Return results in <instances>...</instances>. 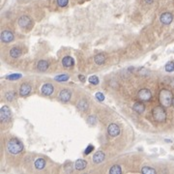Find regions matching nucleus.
I'll return each instance as SVG.
<instances>
[{
	"label": "nucleus",
	"mask_w": 174,
	"mask_h": 174,
	"mask_svg": "<svg viewBox=\"0 0 174 174\" xmlns=\"http://www.w3.org/2000/svg\"><path fill=\"white\" fill-rule=\"evenodd\" d=\"M173 102L172 92L168 89H161L160 92V102L164 107H170Z\"/></svg>",
	"instance_id": "nucleus-1"
},
{
	"label": "nucleus",
	"mask_w": 174,
	"mask_h": 174,
	"mask_svg": "<svg viewBox=\"0 0 174 174\" xmlns=\"http://www.w3.org/2000/svg\"><path fill=\"white\" fill-rule=\"evenodd\" d=\"M7 149L11 154L17 155L23 151V144L17 138H12L7 142Z\"/></svg>",
	"instance_id": "nucleus-2"
},
{
	"label": "nucleus",
	"mask_w": 174,
	"mask_h": 174,
	"mask_svg": "<svg viewBox=\"0 0 174 174\" xmlns=\"http://www.w3.org/2000/svg\"><path fill=\"white\" fill-rule=\"evenodd\" d=\"M153 117L158 122H164L166 119V112L163 107H156L153 109Z\"/></svg>",
	"instance_id": "nucleus-3"
},
{
	"label": "nucleus",
	"mask_w": 174,
	"mask_h": 174,
	"mask_svg": "<svg viewBox=\"0 0 174 174\" xmlns=\"http://www.w3.org/2000/svg\"><path fill=\"white\" fill-rule=\"evenodd\" d=\"M11 115L12 113L10 108L7 105H3L1 107V110H0V118H1L2 122H7V121L10 120Z\"/></svg>",
	"instance_id": "nucleus-4"
},
{
	"label": "nucleus",
	"mask_w": 174,
	"mask_h": 174,
	"mask_svg": "<svg viewBox=\"0 0 174 174\" xmlns=\"http://www.w3.org/2000/svg\"><path fill=\"white\" fill-rule=\"evenodd\" d=\"M18 25L22 28H28L32 25V20L28 17V15H22L18 18Z\"/></svg>",
	"instance_id": "nucleus-5"
},
{
	"label": "nucleus",
	"mask_w": 174,
	"mask_h": 174,
	"mask_svg": "<svg viewBox=\"0 0 174 174\" xmlns=\"http://www.w3.org/2000/svg\"><path fill=\"white\" fill-rule=\"evenodd\" d=\"M138 98L141 101H150L152 98V93L149 89L143 88L138 92Z\"/></svg>",
	"instance_id": "nucleus-6"
},
{
	"label": "nucleus",
	"mask_w": 174,
	"mask_h": 174,
	"mask_svg": "<svg viewBox=\"0 0 174 174\" xmlns=\"http://www.w3.org/2000/svg\"><path fill=\"white\" fill-rule=\"evenodd\" d=\"M14 40V34L9 30H4L1 33V41L3 43H10Z\"/></svg>",
	"instance_id": "nucleus-7"
},
{
	"label": "nucleus",
	"mask_w": 174,
	"mask_h": 174,
	"mask_svg": "<svg viewBox=\"0 0 174 174\" xmlns=\"http://www.w3.org/2000/svg\"><path fill=\"white\" fill-rule=\"evenodd\" d=\"M161 22L163 24H166V25H168L172 22V20H173V15L172 14L168 13V12H166V13H163L161 15Z\"/></svg>",
	"instance_id": "nucleus-8"
},
{
	"label": "nucleus",
	"mask_w": 174,
	"mask_h": 174,
	"mask_svg": "<svg viewBox=\"0 0 174 174\" xmlns=\"http://www.w3.org/2000/svg\"><path fill=\"white\" fill-rule=\"evenodd\" d=\"M107 133H108V135L111 136H117L120 133L119 126L116 125V124H110L107 128Z\"/></svg>",
	"instance_id": "nucleus-9"
},
{
	"label": "nucleus",
	"mask_w": 174,
	"mask_h": 174,
	"mask_svg": "<svg viewBox=\"0 0 174 174\" xmlns=\"http://www.w3.org/2000/svg\"><path fill=\"white\" fill-rule=\"evenodd\" d=\"M54 91V88L51 83H46L42 86V93L46 96H51Z\"/></svg>",
	"instance_id": "nucleus-10"
},
{
	"label": "nucleus",
	"mask_w": 174,
	"mask_h": 174,
	"mask_svg": "<svg viewBox=\"0 0 174 174\" xmlns=\"http://www.w3.org/2000/svg\"><path fill=\"white\" fill-rule=\"evenodd\" d=\"M59 97H60V100L63 102H69L71 100V97H72V93H71L68 89H64L62 90L59 94Z\"/></svg>",
	"instance_id": "nucleus-11"
},
{
	"label": "nucleus",
	"mask_w": 174,
	"mask_h": 174,
	"mask_svg": "<svg viewBox=\"0 0 174 174\" xmlns=\"http://www.w3.org/2000/svg\"><path fill=\"white\" fill-rule=\"evenodd\" d=\"M31 86L28 84V83H23L22 85L20 86V95L21 97H25V96L29 95V93L31 92Z\"/></svg>",
	"instance_id": "nucleus-12"
},
{
	"label": "nucleus",
	"mask_w": 174,
	"mask_h": 174,
	"mask_svg": "<svg viewBox=\"0 0 174 174\" xmlns=\"http://www.w3.org/2000/svg\"><path fill=\"white\" fill-rule=\"evenodd\" d=\"M104 160H105V154L102 151H98L97 153H95L94 157H93V161L95 163H101L102 161H104Z\"/></svg>",
	"instance_id": "nucleus-13"
},
{
	"label": "nucleus",
	"mask_w": 174,
	"mask_h": 174,
	"mask_svg": "<svg viewBox=\"0 0 174 174\" xmlns=\"http://www.w3.org/2000/svg\"><path fill=\"white\" fill-rule=\"evenodd\" d=\"M133 109L135 111V112H138V113H143L144 112V110H145V105L142 104V102H135V105H133Z\"/></svg>",
	"instance_id": "nucleus-14"
},
{
	"label": "nucleus",
	"mask_w": 174,
	"mask_h": 174,
	"mask_svg": "<svg viewBox=\"0 0 174 174\" xmlns=\"http://www.w3.org/2000/svg\"><path fill=\"white\" fill-rule=\"evenodd\" d=\"M62 65L66 68H70L74 65V59L71 56H65L62 60Z\"/></svg>",
	"instance_id": "nucleus-15"
},
{
	"label": "nucleus",
	"mask_w": 174,
	"mask_h": 174,
	"mask_svg": "<svg viewBox=\"0 0 174 174\" xmlns=\"http://www.w3.org/2000/svg\"><path fill=\"white\" fill-rule=\"evenodd\" d=\"M37 68H38L39 71L41 72H46L48 68V63L45 60H41L38 62V65H37Z\"/></svg>",
	"instance_id": "nucleus-16"
},
{
	"label": "nucleus",
	"mask_w": 174,
	"mask_h": 174,
	"mask_svg": "<svg viewBox=\"0 0 174 174\" xmlns=\"http://www.w3.org/2000/svg\"><path fill=\"white\" fill-rule=\"evenodd\" d=\"M87 166V163L84 160H77L76 161V163H74V167L77 169V170H82L84 169Z\"/></svg>",
	"instance_id": "nucleus-17"
},
{
	"label": "nucleus",
	"mask_w": 174,
	"mask_h": 174,
	"mask_svg": "<svg viewBox=\"0 0 174 174\" xmlns=\"http://www.w3.org/2000/svg\"><path fill=\"white\" fill-rule=\"evenodd\" d=\"M34 166L37 169H43L44 167L46 166V161L42 159V158H39V159H37L35 161V163H34Z\"/></svg>",
	"instance_id": "nucleus-18"
},
{
	"label": "nucleus",
	"mask_w": 174,
	"mask_h": 174,
	"mask_svg": "<svg viewBox=\"0 0 174 174\" xmlns=\"http://www.w3.org/2000/svg\"><path fill=\"white\" fill-rule=\"evenodd\" d=\"M10 55L13 58H18L21 55V51L20 48H13L10 51Z\"/></svg>",
	"instance_id": "nucleus-19"
},
{
	"label": "nucleus",
	"mask_w": 174,
	"mask_h": 174,
	"mask_svg": "<svg viewBox=\"0 0 174 174\" xmlns=\"http://www.w3.org/2000/svg\"><path fill=\"white\" fill-rule=\"evenodd\" d=\"M94 60H95V63L98 64V65H102V63H105V56L102 53L100 54H97L96 56L94 57Z\"/></svg>",
	"instance_id": "nucleus-20"
},
{
	"label": "nucleus",
	"mask_w": 174,
	"mask_h": 174,
	"mask_svg": "<svg viewBox=\"0 0 174 174\" xmlns=\"http://www.w3.org/2000/svg\"><path fill=\"white\" fill-rule=\"evenodd\" d=\"M109 173L110 174H121L122 173V169H121V167L119 166H113L109 169Z\"/></svg>",
	"instance_id": "nucleus-21"
},
{
	"label": "nucleus",
	"mask_w": 174,
	"mask_h": 174,
	"mask_svg": "<svg viewBox=\"0 0 174 174\" xmlns=\"http://www.w3.org/2000/svg\"><path fill=\"white\" fill-rule=\"evenodd\" d=\"M77 107L79 108L80 110H82V111H84L87 109V107H88V105H87V102L84 101V100H81L80 101L79 104H77Z\"/></svg>",
	"instance_id": "nucleus-22"
},
{
	"label": "nucleus",
	"mask_w": 174,
	"mask_h": 174,
	"mask_svg": "<svg viewBox=\"0 0 174 174\" xmlns=\"http://www.w3.org/2000/svg\"><path fill=\"white\" fill-rule=\"evenodd\" d=\"M141 172L143 174H155L156 173V170L152 167H148V166H144L143 168L141 169Z\"/></svg>",
	"instance_id": "nucleus-23"
},
{
	"label": "nucleus",
	"mask_w": 174,
	"mask_h": 174,
	"mask_svg": "<svg viewBox=\"0 0 174 174\" xmlns=\"http://www.w3.org/2000/svg\"><path fill=\"white\" fill-rule=\"evenodd\" d=\"M69 79V76L68 74H60V76H55V80L57 81H66V80Z\"/></svg>",
	"instance_id": "nucleus-24"
},
{
	"label": "nucleus",
	"mask_w": 174,
	"mask_h": 174,
	"mask_svg": "<svg viewBox=\"0 0 174 174\" xmlns=\"http://www.w3.org/2000/svg\"><path fill=\"white\" fill-rule=\"evenodd\" d=\"M166 71L168 73H171L174 71V62H168L166 65Z\"/></svg>",
	"instance_id": "nucleus-25"
},
{
	"label": "nucleus",
	"mask_w": 174,
	"mask_h": 174,
	"mask_svg": "<svg viewBox=\"0 0 174 174\" xmlns=\"http://www.w3.org/2000/svg\"><path fill=\"white\" fill-rule=\"evenodd\" d=\"M89 81L92 83V84H98L99 83V79L96 76H90L89 77Z\"/></svg>",
	"instance_id": "nucleus-26"
},
{
	"label": "nucleus",
	"mask_w": 174,
	"mask_h": 174,
	"mask_svg": "<svg viewBox=\"0 0 174 174\" xmlns=\"http://www.w3.org/2000/svg\"><path fill=\"white\" fill-rule=\"evenodd\" d=\"M68 2H69V0H57V4L60 7H66L68 5Z\"/></svg>",
	"instance_id": "nucleus-27"
},
{
	"label": "nucleus",
	"mask_w": 174,
	"mask_h": 174,
	"mask_svg": "<svg viewBox=\"0 0 174 174\" xmlns=\"http://www.w3.org/2000/svg\"><path fill=\"white\" fill-rule=\"evenodd\" d=\"M87 122H88L89 125H95L96 124V118L94 116H89L87 118Z\"/></svg>",
	"instance_id": "nucleus-28"
},
{
	"label": "nucleus",
	"mask_w": 174,
	"mask_h": 174,
	"mask_svg": "<svg viewBox=\"0 0 174 174\" xmlns=\"http://www.w3.org/2000/svg\"><path fill=\"white\" fill-rule=\"evenodd\" d=\"M20 77H21L20 74H11V76H7V79H9V80H13V79H20Z\"/></svg>",
	"instance_id": "nucleus-29"
},
{
	"label": "nucleus",
	"mask_w": 174,
	"mask_h": 174,
	"mask_svg": "<svg viewBox=\"0 0 174 174\" xmlns=\"http://www.w3.org/2000/svg\"><path fill=\"white\" fill-rule=\"evenodd\" d=\"M96 98H97V100L100 101V102H102L105 100V96H104V94H102L101 92L96 93Z\"/></svg>",
	"instance_id": "nucleus-30"
},
{
	"label": "nucleus",
	"mask_w": 174,
	"mask_h": 174,
	"mask_svg": "<svg viewBox=\"0 0 174 174\" xmlns=\"http://www.w3.org/2000/svg\"><path fill=\"white\" fill-rule=\"evenodd\" d=\"M13 97H14V93H12V92H9V93L6 94V99H7L8 101L13 100Z\"/></svg>",
	"instance_id": "nucleus-31"
},
{
	"label": "nucleus",
	"mask_w": 174,
	"mask_h": 174,
	"mask_svg": "<svg viewBox=\"0 0 174 174\" xmlns=\"http://www.w3.org/2000/svg\"><path fill=\"white\" fill-rule=\"evenodd\" d=\"M93 149H94V147H93L92 145H89L88 146V148H86V150H85V154H89L90 152H91Z\"/></svg>",
	"instance_id": "nucleus-32"
},
{
	"label": "nucleus",
	"mask_w": 174,
	"mask_h": 174,
	"mask_svg": "<svg viewBox=\"0 0 174 174\" xmlns=\"http://www.w3.org/2000/svg\"><path fill=\"white\" fill-rule=\"evenodd\" d=\"M153 1H154V0H145V2L147 3V4H152Z\"/></svg>",
	"instance_id": "nucleus-33"
},
{
	"label": "nucleus",
	"mask_w": 174,
	"mask_h": 174,
	"mask_svg": "<svg viewBox=\"0 0 174 174\" xmlns=\"http://www.w3.org/2000/svg\"><path fill=\"white\" fill-rule=\"evenodd\" d=\"M79 79H81V81H84V80H85L84 76H79Z\"/></svg>",
	"instance_id": "nucleus-34"
},
{
	"label": "nucleus",
	"mask_w": 174,
	"mask_h": 174,
	"mask_svg": "<svg viewBox=\"0 0 174 174\" xmlns=\"http://www.w3.org/2000/svg\"><path fill=\"white\" fill-rule=\"evenodd\" d=\"M172 105H173V107H174V98H173V102H172Z\"/></svg>",
	"instance_id": "nucleus-35"
}]
</instances>
